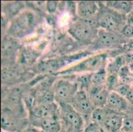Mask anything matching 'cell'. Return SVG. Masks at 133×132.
<instances>
[{
	"instance_id": "obj_26",
	"label": "cell",
	"mask_w": 133,
	"mask_h": 132,
	"mask_svg": "<svg viewBox=\"0 0 133 132\" xmlns=\"http://www.w3.org/2000/svg\"><path fill=\"white\" fill-rule=\"evenodd\" d=\"M123 132H125V131H123Z\"/></svg>"
},
{
	"instance_id": "obj_12",
	"label": "cell",
	"mask_w": 133,
	"mask_h": 132,
	"mask_svg": "<svg viewBox=\"0 0 133 132\" xmlns=\"http://www.w3.org/2000/svg\"><path fill=\"white\" fill-rule=\"evenodd\" d=\"M31 126L38 128L43 132H61L62 124L60 116H54L31 122Z\"/></svg>"
},
{
	"instance_id": "obj_20",
	"label": "cell",
	"mask_w": 133,
	"mask_h": 132,
	"mask_svg": "<svg viewBox=\"0 0 133 132\" xmlns=\"http://www.w3.org/2000/svg\"><path fill=\"white\" fill-rule=\"evenodd\" d=\"M127 100L129 102L130 105L133 106V87L130 86V89L128 91L127 93L126 94L125 96H124Z\"/></svg>"
},
{
	"instance_id": "obj_21",
	"label": "cell",
	"mask_w": 133,
	"mask_h": 132,
	"mask_svg": "<svg viewBox=\"0 0 133 132\" xmlns=\"http://www.w3.org/2000/svg\"><path fill=\"white\" fill-rule=\"evenodd\" d=\"M22 132H43V131L42 130H41V129H38V128H35V127L31 126L27 127V128H26L25 129H24L22 131Z\"/></svg>"
},
{
	"instance_id": "obj_3",
	"label": "cell",
	"mask_w": 133,
	"mask_h": 132,
	"mask_svg": "<svg viewBox=\"0 0 133 132\" xmlns=\"http://www.w3.org/2000/svg\"><path fill=\"white\" fill-rule=\"evenodd\" d=\"M62 130L67 132H83L85 121L69 103H58Z\"/></svg>"
},
{
	"instance_id": "obj_6",
	"label": "cell",
	"mask_w": 133,
	"mask_h": 132,
	"mask_svg": "<svg viewBox=\"0 0 133 132\" xmlns=\"http://www.w3.org/2000/svg\"><path fill=\"white\" fill-rule=\"evenodd\" d=\"M70 104L83 117L85 123L88 120L91 122V116L95 108L91 103L88 92L79 89Z\"/></svg>"
},
{
	"instance_id": "obj_1",
	"label": "cell",
	"mask_w": 133,
	"mask_h": 132,
	"mask_svg": "<svg viewBox=\"0 0 133 132\" xmlns=\"http://www.w3.org/2000/svg\"><path fill=\"white\" fill-rule=\"evenodd\" d=\"M99 9L95 18V23L99 29L111 32H120L127 22V15L107 7L105 3L99 2Z\"/></svg>"
},
{
	"instance_id": "obj_10",
	"label": "cell",
	"mask_w": 133,
	"mask_h": 132,
	"mask_svg": "<svg viewBox=\"0 0 133 132\" xmlns=\"http://www.w3.org/2000/svg\"><path fill=\"white\" fill-rule=\"evenodd\" d=\"M130 105L127 99L121 94L115 91H111L109 94L105 108L113 112L125 115Z\"/></svg>"
},
{
	"instance_id": "obj_11",
	"label": "cell",
	"mask_w": 133,
	"mask_h": 132,
	"mask_svg": "<svg viewBox=\"0 0 133 132\" xmlns=\"http://www.w3.org/2000/svg\"><path fill=\"white\" fill-rule=\"evenodd\" d=\"M99 9V3L93 1L78 2L76 5V13L78 17L83 20L95 19Z\"/></svg>"
},
{
	"instance_id": "obj_14",
	"label": "cell",
	"mask_w": 133,
	"mask_h": 132,
	"mask_svg": "<svg viewBox=\"0 0 133 132\" xmlns=\"http://www.w3.org/2000/svg\"><path fill=\"white\" fill-rule=\"evenodd\" d=\"M105 4L119 13L127 15L133 10V1H109Z\"/></svg>"
},
{
	"instance_id": "obj_8",
	"label": "cell",
	"mask_w": 133,
	"mask_h": 132,
	"mask_svg": "<svg viewBox=\"0 0 133 132\" xmlns=\"http://www.w3.org/2000/svg\"><path fill=\"white\" fill-rule=\"evenodd\" d=\"M87 92L94 108L105 107L109 94L111 92L105 85L91 84Z\"/></svg>"
},
{
	"instance_id": "obj_16",
	"label": "cell",
	"mask_w": 133,
	"mask_h": 132,
	"mask_svg": "<svg viewBox=\"0 0 133 132\" xmlns=\"http://www.w3.org/2000/svg\"><path fill=\"white\" fill-rule=\"evenodd\" d=\"M108 75L104 69L101 68L91 75V83L96 85H105Z\"/></svg>"
},
{
	"instance_id": "obj_2",
	"label": "cell",
	"mask_w": 133,
	"mask_h": 132,
	"mask_svg": "<svg viewBox=\"0 0 133 132\" xmlns=\"http://www.w3.org/2000/svg\"><path fill=\"white\" fill-rule=\"evenodd\" d=\"M99 30L95 19L91 20L79 19L71 23L68 32L80 43L92 44L97 36Z\"/></svg>"
},
{
	"instance_id": "obj_17",
	"label": "cell",
	"mask_w": 133,
	"mask_h": 132,
	"mask_svg": "<svg viewBox=\"0 0 133 132\" xmlns=\"http://www.w3.org/2000/svg\"><path fill=\"white\" fill-rule=\"evenodd\" d=\"M123 131L133 132V115H124Z\"/></svg>"
},
{
	"instance_id": "obj_7",
	"label": "cell",
	"mask_w": 133,
	"mask_h": 132,
	"mask_svg": "<svg viewBox=\"0 0 133 132\" xmlns=\"http://www.w3.org/2000/svg\"><path fill=\"white\" fill-rule=\"evenodd\" d=\"M59 116V106L56 102L35 105L29 114L31 122L39 120L50 116Z\"/></svg>"
},
{
	"instance_id": "obj_19",
	"label": "cell",
	"mask_w": 133,
	"mask_h": 132,
	"mask_svg": "<svg viewBox=\"0 0 133 132\" xmlns=\"http://www.w3.org/2000/svg\"><path fill=\"white\" fill-rule=\"evenodd\" d=\"M121 33L128 40L133 39V25L127 23L122 29Z\"/></svg>"
},
{
	"instance_id": "obj_18",
	"label": "cell",
	"mask_w": 133,
	"mask_h": 132,
	"mask_svg": "<svg viewBox=\"0 0 133 132\" xmlns=\"http://www.w3.org/2000/svg\"><path fill=\"white\" fill-rule=\"evenodd\" d=\"M83 132H107L103 127L97 123L90 122L85 126V130Z\"/></svg>"
},
{
	"instance_id": "obj_5",
	"label": "cell",
	"mask_w": 133,
	"mask_h": 132,
	"mask_svg": "<svg viewBox=\"0 0 133 132\" xmlns=\"http://www.w3.org/2000/svg\"><path fill=\"white\" fill-rule=\"evenodd\" d=\"M126 39L120 32H111L99 29L97 36L91 44L95 50H103L118 47L127 43Z\"/></svg>"
},
{
	"instance_id": "obj_24",
	"label": "cell",
	"mask_w": 133,
	"mask_h": 132,
	"mask_svg": "<svg viewBox=\"0 0 133 132\" xmlns=\"http://www.w3.org/2000/svg\"><path fill=\"white\" fill-rule=\"evenodd\" d=\"M126 114H125V115H133V106L130 105V107H129L127 112Z\"/></svg>"
},
{
	"instance_id": "obj_22",
	"label": "cell",
	"mask_w": 133,
	"mask_h": 132,
	"mask_svg": "<svg viewBox=\"0 0 133 132\" xmlns=\"http://www.w3.org/2000/svg\"><path fill=\"white\" fill-rule=\"evenodd\" d=\"M127 48L128 50L130 52V53H132L133 54V39L129 40L127 42V45H126Z\"/></svg>"
},
{
	"instance_id": "obj_25",
	"label": "cell",
	"mask_w": 133,
	"mask_h": 132,
	"mask_svg": "<svg viewBox=\"0 0 133 132\" xmlns=\"http://www.w3.org/2000/svg\"><path fill=\"white\" fill-rule=\"evenodd\" d=\"M61 132H67V131H63V130H62V131Z\"/></svg>"
},
{
	"instance_id": "obj_15",
	"label": "cell",
	"mask_w": 133,
	"mask_h": 132,
	"mask_svg": "<svg viewBox=\"0 0 133 132\" xmlns=\"http://www.w3.org/2000/svg\"><path fill=\"white\" fill-rule=\"evenodd\" d=\"M108 114V109L105 107L97 108L93 111L91 116V122L96 123L103 127Z\"/></svg>"
},
{
	"instance_id": "obj_4",
	"label": "cell",
	"mask_w": 133,
	"mask_h": 132,
	"mask_svg": "<svg viewBox=\"0 0 133 132\" xmlns=\"http://www.w3.org/2000/svg\"><path fill=\"white\" fill-rule=\"evenodd\" d=\"M78 90L77 82L64 79L56 82L52 88L54 99L57 103L70 104Z\"/></svg>"
},
{
	"instance_id": "obj_9",
	"label": "cell",
	"mask_w": 133,
	"mask_h": 132,
	"mask_svg": "<svg viewBox=\"0 0 133 132\" xmlns=\"http://www.w3.org/2000/svg\"><path fill=\"white\" fill-rule=\"evenodd\" d=\"M32 19L33 17L30 13H23L15 18L9 29L11 35L19 36L25 34L32 28Z\"/></svg>"
},
{
	"instance_id": "obj_23",
	"label": "cell",
	"mask_w": 133,
	"mask_h": 132,
	"mask_svg": "<svg viewBox=\"0 0 133 132\" xmlns=\"http://www.w3.org/2000/svg\"><path fill=\"white\" fill-rule=\"evenodd\" d=\"M127 22L128 24L133 25V10L127 15Z\"/></svg>"
},
{
	"instance_id": "obj_13",
	"label": "cell",
	"mask_w": 133,
	"mask_h": 132,
	"mask_svg": "<svg viewBox=\"0 0 133 132\" xmlns=\"http://www.w3.org/2000/svg\"><path fill=\"white\" fill-rule=\"evenodd\" d=\"M124 114L108 110L107 118L103 127L107 132H123Z\"/></svg>"
}]
</instances>
